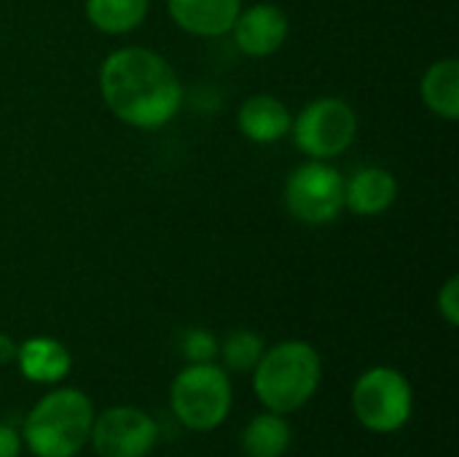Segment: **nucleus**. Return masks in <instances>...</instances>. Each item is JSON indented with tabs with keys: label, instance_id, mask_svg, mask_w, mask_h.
Segmentation results:
<instances>
[{
	"label": "nucleus",
	"instance_id": "nucleus-1",
	"mask_svg": "<svg viewBox=\"0 0 459 457\" xmlns=\"http://www.w3.org/2000/svg\"><path fill=\"white\" fill-rule=\"evenodd\" d=\"M100 97L124 127L153 132L183 105V83L167 57L148 46H121L100 65Z\"/></svg>",
	"mask_w": 459,
	"mask_h": 457
},
{
	"label": "nucleus",
	"instance_id": "nucleus-2",
	"mask_svg": "<svg viewBox=\"0 0 459 457\" xmlns=\"http://www.w3.org/2000/svg\"><path fill=\"white\" fill-rule=\"evenodd\" d=\"M250 374L258 404L288 417L315 399L323 382V358L304 339H282L264 350Z\"/></svg>",
	"mask_w": 459,
	"mask_h": 457
},
{
	"label": "nucleus",
	"instance_id": "nucleus-3",
	"mask_svg": "<svg viewBox=\"0 0 459 457\" xmlns=\"http://www.w3.org/2000/svg\"><path fill=\"white\" fill-rule=\"evenodd\" d=\"M94 404L78 388L48 391L22 423V444L35 457H75L89 447Z\"/></svg>",
	"mask_w": 459,
	"mask_h": 457
},
{
	"label": "nucleus",
	"instance_id": "nucleus-4",
	"mask_svg": "<svg viewBox=\"0 0 459 457\" xmlns=\"http://www.w3.org/2000/svg\"><path fill=\"white\" fill-rule=\"evenodd\" d=\"M234 404V388L223 366L212 364H188L180 369L169 385V407L175 420L194 431L210 434L221 428Z\"/></svg>",
	"mask_w": 459,
	"mask_h": 457
},
{
	"label": "nucleus",
	"instance_id": "nucleus-5",
	"mask_svg": "<svg viewBox=\"0 0 459 457\" xmlns=\"http://www.w3.org/2000/svg\"><path fill=\"white\" fill-rule=\"evenodd\" d=\"M355 420L379 436L406 428L414 415V391L403 372L393 366H371L352 385Z\"/></svg>",
	"mask_w": 459,
	"mask_h": 457
},
{
	"label": "nucleus",
	"instance_id": "nucleus-6",
	"mask_svg": "<svg viewBox=\"0 0 459 457\" xmlns=\"http://www.w3.org/2000/svg\"><path fill=\"white\" fill-rule=\"evenodd\" d=\"M290 137L307 159L333 162L352 148L358 137V113L342 97H317L290 121Z\"/></svg>",
	"mask_w": 459,
	"mask_h": 457
},
{
	"label": "nucleus",
	"instance_id": "nucleus-7",
	"mask_svg": "<svg viewBox=\"0 0 459 457\" xmlns=\"http://www.w3.org/2000/svg\"><path fill=\"white\" fill-rule=\"evenodd\" d=\"M285 207L307 226L333 224L344 213V175L331 162L307 159L285 180Z\"/></svg>",
	"mask_w": 459,
	"mask_h": 457
},
{
	"label": "nucleus",
	"instance_id": "nucleus-8",
	"mask_svg": "<svg viewBox=\"0 0 459 457\" xmlns=\"http://www.w3.org/2000/svg\"><path fill=\"white\" fill-rule=\"evenodd\" d=\"M89 444L97 457H148L159 444V423L137 407H108L94 415Z\"/></svg>",
	"mask_w": 459,
	"mask_h": 457
},
{
	"label": "nucleus",
	"instance_id": "nucleus-9",
	"mask_svg": "<svg viewBox=\"0 0 459 457\" xmlns=\"http://www.w3.org/2000/svg\"><path fill=\"white\" fill-rule=\"evenodd\" d=\"M290 35V19L277 3H253L242 5L231 38L234 46L253 59H266L277 54Z\"/></svg>",
	"mask_w": 459,
	"mask_h": 457
},
{
	"label": "nucleus",
	"instance_id": "nucleus-10",
	"mask_svg": "<svg viewBox=\"0 0 459 457\" xmlns=\"http://www.w3.org/2000/svg\"><path fill=\"white\" fill-rule=\"evenodd\" d=\"M398 199V178L379 164H366L344 178V210L360 218L385 215Z\"/></svg>",
	"mask_w": 459,
	"mask_h": 457
},
{
	"label": "nucleus",
	"instance_id": "nucleus-11",
	"mask_svg": "<svg viewBox=\"0 0 459 457\" xmlns=\"http://www.w3.org/2000/svg\"><path fill=\"white\" fill-rule=\"evenodd\" d=\"M242 5V0H167L169 19L194 38L229 35Z\"/></svg>",
	"mask_w": 459,
	"mask_h": 457
},
{
	"label": "nucleus",
	"instance_id": "nucleus-12",
	"mask_svg": "<svg viewBox=\"0 0 459 457\" xmlns=\"http://www.w3.org/2000/svg\"><path fill=\"white\" fill-rule=\"evenodd\" d=\"M293 113L274 94H250L237 110V129L255 145H272L290 135Z\"/></svg>",
	"mask_w": 459,
	"mask_h": 457
},
{
	"label": "nucleus",
	"instance_id": "nucleus-13",
	"mask_svg": "<svg viewBox=\"0 0 459 457\" xmlns=\"http://www.w3.org/2000/svg\"><path fill=\"white\" fill-rule=\"evenodd\" d=\"M13 364L19 366L22 377L35 385H59L73 369V356L59 339L38 334L19 345Z\"/></svg>",
	"mask_w": 459,
	"mask_h": 457
},
{
	"label": "nucleus",
	"instance_id": "nucleus-14",
	"mask_svg": "<svg viewBox=\"0 0 459 457\" xmlns=\"http://www.w3.org/2000/svg\"><path fill=\"white\" fill-rule=\"evenodd\" d=\"M420 94L425 108L455 124L459 119V59L457 57H444L428 65L420 81Z\"/></svg>",
	"mask_w": 459,
	"mask_h": 457
},
{
	"label": "nucleus",
	"instance_id": "nucleus-15",
	"mask_svg": "<svg viewBox=\"0 0 459 457\" xmlns=\"http://www.w3.org/2000/svg\"><path fill=\"white\" fill-rule=\"evenodd\" d=\"M293 431L285 415L277 412H261L255 415L245 431H242V453L245 457H282L290 450Z\"/></svg>",
	"mask_w": 459,
	"mask_h": 457
},
{
	"label": "nucleus",
	"instance_id": "nucleus-16",
	"mask_svg": "<svg viewBox=\"0 0 459 457\" xmlns=\"http://www.w3.org/2000/svg\"><path fill=\"white\" fill-rule=\"evenodd\" d=\"M151 11V0H83L89 24L105 35L134 32Z\"/></svg>",
	"mask_w": 459,
	"mask_h": 457
},
{
	"label": "nucleus",
	"instance_id": "nucleus-17",
	"mask_svg": "<svg viewBox=\"0 0 459 457\" xmlns=\"http://www.w3.org/2000/svg\"><path fill=\"white\" fill-rule=\"evenodd\" d=\"M264 350H266V342H264V337L258 331H253V329H237V331H231L223 339L218 356H223L226 369L245 374V372H253L255 369V364L261 361Z\"/></svg>",
	"mask_w": 459,
	"mask_h": 457
},
{
	"label": "nucleus",
	"instance_id": "nucleus-18",
	"mask_svg": "<svg viewBox=\"0 0 459 457\" xmlns=\"http://www.w3.org/2000/svg\"><path fill=\"white\" fill-rule=\"evenodd\" d=\"M218 350H221V342L210 329L196 326V329L183 331L180 337V353L186 356L188 364H212L218 358Z\"/></svg>",
	"mask_w": 459,
	"mask_h": 457
},
{
	"label": "nucleus",
	"instance_id": "nucleus-19",
	"mask_svg": "<svg viewBox=\"0 0 459 457\" xmlns=\"http://www.w3.org/2000/svg\"><path fill=\"white\" fill-rule=\"evenodd\" d=\"M436 307H438V315L444 318V323H446L449 329H457L459 326V277L457 275H452V277L438 288Z\"/></svg>",
	"mask_w": 459,
	"mask_h": 457
},
{
	"label": "nucleus",
	"instance_id": "nucleus-20",
	"mask_svg": "<svg viewBox=\"0 0 459 457\" xmlns=\"http://www.w3.org/2000/svg\"><path fill=\"white\" fill-rule=\"evenodd\" d=\"M22 434L5 423H0V457H19L22 455Z\"/></svg>",
	"mask_w": 459,
	"mask_h": 457
},
{
	"label": "nucleus",
	"instance_id": "nucleus-21",
	"mask_svg": "<svg viewBox=\"0 0 459 457\" xmlns=\"http://www.w3.org/2000/svg\"><path fill=\"white\" fill-rule=\"evenodd\" d=\"M16 350H19V345H16L8 334L0 331V366L13 364V361H16Z\"/></svg>",
	"mask_w": 459,
	"mask_h": 457
}]
</instances>
